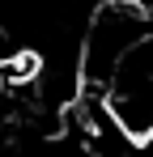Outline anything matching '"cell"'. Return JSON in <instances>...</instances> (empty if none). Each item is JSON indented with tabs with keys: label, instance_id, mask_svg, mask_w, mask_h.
<instances>
[{
	"label": "cell",
	"instance_id": "obj_1",
	"mask_svg": "<svg viewBox=\"0 0 153 157\" xmlns=\"http://www.w3.org/2000/svg\"><path fill=\"white\" fill-rule=\"evenodd\" d=\"M153 34L149 9L132 4V0H106L102 9L89 13L85 21V43H81V64H85V89L106 94V85L115 81L136 43H145Z\"/></svg>",
	"mask_w": 153,
	"mask_h": 157
}]
</instances>
